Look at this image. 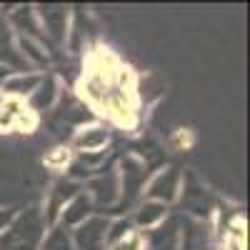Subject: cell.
Wrapping results in <instances>:
<instances>
[{"label": "cell", "instance_id": "8", "mask_svg": "<svg viewBox=\"0 0 250 250\" xmlns=\"http://www.w3.org/2000/svg\"><path fill=\"white\" fill-rule=\"evenodd\" d=\"M53 88H55L53 80L43 83V88H40V93H38V98H35V105H48L50 98H53Z\"/></svg>", "mask_w": 250, "mask_h": 250}, {"label": "cell", "instance_id": "12", "mask_svg": "<svg viewBox=\"0 0 250 250\" xmlns=\"http://www.w3.org/2000/svg\"><path fill=\"white\" fill-rule=\"evenodd\" d=\"M0 103H3V100H0Z\"/></svg>", "mask_w": 250, "mask_h": 250}, {"label": "cell", "instance_id": "6", "mask_svg": "<svg viewBox=\"0 0 250 250\" xmlns=\"http://www.w3.org/2000/svg\"><path fill=\"white\" fill-rule=\"evenodd\" d=\"M43 250H70L68 235H65V233H53V235L45 240V248H43Z\"/></svg>", "mask_w": 250, "mask_h": 250}, {"label": "cell", "instance_id": "7", "mask_svg": "<svg viewBox=\"0 0 250 250\" xmlns=\"http://www.w3.org/2000/svg\"><path fill=\"white\" fill-rule=\"evenodd\" d=\"M85 213H88V200L85 198H78L73 203V208H70V213H65V223H73L75 218H83Z\"/></svg>", "mask_w": 250, "mask_h": 250}, {"label": "cell", "instance_id": "2", "mask_svg": "<svg viewBox=\"0 0 250 250\" xmlns=\"http://www.w3.org/2000/svg\"><path fill=\"white\" fill-rule=\"evenodd\" d=\"M175 180H178V175L170 170L168 173V180H165V173L150 185V195L153 198H160V200H173L175 198Z\"/></svg>", "mask_w": 250, "mask_h": 250}, {"label": "cell", "instance_id": "11", "mask_svg": "<svg viewBox=\"0 0 250 250\" xmlns=\"http://www.w3.org/2000/svg\"><path fill=\"white\" fill-rule=\"evenodd\" d=\"M5 220H8V215H5V213H0V228L5 225Z\"/></svg>", "mask_w": 250, "mask_h": 250}, {"label": "cell", "instance_id": "4", "mask_svg": "<svg viewBox=\"0 0 250 250\" xmlns=\"http://www.w3.org/2000/svg\"><path fill=\"white\" fill-rule=\"evenodd\" d=\"M160 218H163V205H160V203H150V205L143 208V213H140L138 220H140L143 225H153V223L160 220Z\"/></svg>", "mask_w": 250, "mask_h": 250}, {"label": "cell", "instance_id": "10", "mask_svg": "<svg viewBox=\"0 0 250 250\" xmlns=\"http://www.w3.org/2000/svg\"><path fill=\"white\" fill-rule=\"evenodd\" d=\"M138 248H140V240L135 235H128V240H123V243L115 245V250H138Z\"/></svg>", "mask_w": 250, "mask_h": 250}, {"label": "cell", "instance_id": "9", "mask_svg": "<svg viewBox=\"0 0 250 250\" xmlns=\"http://www.w3.org/2000/svg\"><path fill=\"white\" fill-rule=\"evenodd\" d=\"M65 160H68V153L62 150V148H58V153H53V155H48V158H45V163H48V165H62Z\"/></svg>", "mask_w": 250, "mask_h": 250}, {"label": "cell", "instance_id": "1", "mask_svg": "<svg viewBox=\"0 0 250 250\" xmlns=\"http://www.w3.org/2000/svg\"><path fill=\"white\" fill-rule=\"evenodd\" d=\"M103 225L100 220H90L88 225H83L80 230H78V245L83 250H98L100 243L105 240V230H103Z\"/></svg>", "mask_w": 250, "mask_h": 250}, {"label": "cell", "instance_id": "5", "mask_svg": "<svg viewBox=\"0 0 250 250\" xmlns=\"http://www.w3.org/2000/svg\"><path fill=\"white\" fill-rule=\"evenodd\" d=\"M38 78H20V80H10L8 83V90H13V93H28V90H33L35 85H38Z\"/></svg>", "mask_w": 250, "mask_h": 250}, {"label": "cell", "instance_id": "3", "mask_svg": "<svg viewBox=\"0 0 250 250\" xmlns=\"http://www.w3.org/2000/svg\"><path fill=\"white\" fill-rule=\"evenodd\" d=\"M105 130H100V128H90V130H85L83 135H78V145L80 148H85V150H100L103 145H105Z\"/></svg>", "mask_w": 250, "mask_h": 250}]
</instances>
